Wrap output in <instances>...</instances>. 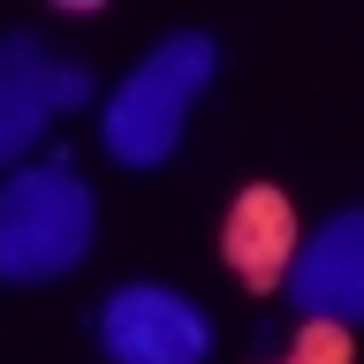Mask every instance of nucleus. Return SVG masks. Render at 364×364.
I'll return each mask as SVG.
<instances>
[{"label":"nucleus","instance_id":"1","mask_svg":"<svg viewBox=\"0 0 364 364\" xmlns=\"http://www.w3.org/2000/svg\"><path fill=\"white\" fill-rule=\"evenodd\" d=\"M91 228H99V205L68 159L16 167L0 182V281L38 289V281L76 273L91 258Z\"/></svg>","mask_w":364,"mask_h":364},{"label":"nucleus","instance_id":"8","mask_svg":"<svg viewBox=\"0 0 364 364\" xmlns=\"http://www.w3.org/2000/svg\"><path fill=\"white\" fill-rule=\"evenodd\" d=\"M91 99V68L84 61H46V107H84Z\"/></svg>","mask_w":364,"mask_h":364},{"label":"nucleus","instance_id":"6","mask_svg":"<svg viewBox=\"0 0 364 364\" xmlns=\"http://www.w3.org/2000/svg\"><path fill=\"white\" fill-rule=\"evenodd\" d=\"M46 53L31 31H8L0 38V167H16L31 144H38V129H46Z\"/></svg>","mask_w":364,"mask_h":364},{"label":"nucleus","instance_id":"7","mask_svg":"<svg viewBox=\"0 0 364 364\" xmlns=\"http://www.w3.org/2000/svg\"><path fill=\"white\" fill-rule=\"evenodd\" d=\"M281 364H349V334H341V326H304Z\"/></svg>","mask_w":364,"mask_h":364},{"label":"nucleus","instance_id":"5","mask_svg":"<svg viewBox=\"0 0 364 364\" xmlns=\"http://www.w3.org/2000/svg\"><path fill=\"white\" fill-rule=\"evenodd\" d=\"M220 250H228V266L243 273L250 289H281V273H289V258H296V213H289V198L266 190V182L243 190L235 213H228Z\"/></svg>","mask_w":364,"mask_h":364},{"label":"nucleus","instance_id":"2","mask_svg":"<svg viewBox=\"0 0 364 364\" xmlns=\"http://www.w3.org/2000/svg\"><path fill=\"white\" fill-rule=\"evenodd\" d=\"M213 68H220V46L205 38V31L159 38L107 99V122H99L107 152L122 159V167H159V159H175L182 122L198 107V91L213 84Z\"/></svg>","mask_w":364,"mask_h":364},{"label":"nucleus","instance_id":"4","mask_svg":"<svg viewBox=\"0 0 364 364\" xmlns=\"http://www.w3.org/2000/svg\"><path fill=\"white\" fill-rule=\"evenodd\" d=\"M289 296L296 311H311V326H357L364 318V205L318 220L289 258Z\"/></svg>","mask_w":364,"mask_h":364},{"label":"nucleus","instance_id":"3","mask_svg":"<svg viewBox=\"0 0 364 364\" xmlns=\"http://www.w3.org/2000/svg\"><path fill=\"white\" fill-rule=\"evenodd\" d=\"M99 349L114 364H205L213 326L190 296L159 289V281H129L99 304Z\"/></svg>","mask_w":364,"mask_h":364}]
</instances>
